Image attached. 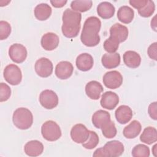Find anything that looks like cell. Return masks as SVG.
Returning a JSON list of instances; mask_svg holds the SVG:
<instances>
[{
  "mask_svg": "<svg viewBox=\"0 0 157 157\" xmlns=\"http://www.w3.org/2000/svg\"><path fill=\"white\" fill-rule=\"evenodd\" d=\"M101 26V20L96 17L91 16L87 18L84 22L80 35V40L86 47H94L100 42L98 34Z\"/></svg>",
  "mask_w": 157,
  "mask_h": 157,
  "instance_id": "cell-1",
  "label": "cell"
},
{
  "mask_svg": "<svg viewBox=\"0 0 157 157\" xmlns=\"http://www.w3.org/2000/svg\"><path fill=\"white\" fill-rule=\"evenodd\" d=\"M82 14L70 9H66L62 17L63 34L67 38H73L78 36L81 25Z\"/></svg>",
  "mask_w": 157,
  "mask_h": 157,
  "instance_id": "cell-2",
  "label": "cell"
},
{
  "mask_svg": "<svg viewBox=\"0 0 157 157\" xmlns=\"http://www.w3.org/2000/svg\"><path fill=\"white\" fill-rule=\"evenodd\" d=\"M12 121L17 128L22 130L27 129L33 124V115L29 109L20 107L13 112Z\"/></svg>",
  "mask_w": 157,
  "mask_h": 157,
  "instance_id": "cell-3",
  "label": "cell"
},
{
  "mask_svg": "<svg viewBox=\"0 0 157 157\" xmlns=\"http://www.w3.org/2000/svg\"><path fill=\"white\" fill-rule=\"evenodd\" d=\"M43 137L50 142L56 141L61 136V131L59 125L54 121L48 120L43 123L41 127Z\"/></svg>",
  "mask_w": 157,
  "mask_h": 157,
  "instance_id": "cell-4",
  "label": "cell"
},
{
  "mask_svg": "<svg viewBox=\"0 0 157 157\" xmlns=\"http://www.w3.org/2000/svg\"><path fill=\"white\" fill-rule=\"evenodd\" d=\"M3 76L6 81L12 85H18L22 79L20 69L13 64H10L6 66L3 71Z\"/></svg>",
  "mask_w": 157,
  "mask_h": 157,
  "instance_id": "cell-5",
  "label": "cell"
},
{
  "mask_svg": "<svg viewBox=\"0 0 157 157\" xmlns=\"http://www.w3.org/2000/svg\"><path fill=\"white\" fill-rule=\"evenodd\" d=\"M39 102L42 107L47 109H52L58 104V97L55 92L51 90H45L39 95Z\"/></svg>",
  "mask_w": 157,
  "mask_h": 157,
  "instance_id": "cell-6",
  "label": "cell"
},
{
  "mask_svg": "<svg viewBox=\"0 0 157 157\" xmlns=\"http://www.w3.org/2000/svg\"><path fill=\"white\" fill-rule=\"evenodd\" d=\"M71 137L77 144H83L86 142L90 136V130L81 123L75 124L71 130Z\"/></svg>",
  "mask_w": 157,
  "mask_h": 157,
  "instance_id": "cell-7",
  "label": "cell"
},
{
  "mask_svg": "<svg viewBox=\"0 0 157 157\" xmlns=\"http://www.w3.org/2000/svg\"><path fill=\"white\" fill-rule=\"evenodd\" d=\"M104 85L110 89H116L123 83V77L120 72L112 71L106 72L102 78Z\"/></svg>",
  "mask_w": 157,
  "mask_h": 157,
  "instance_id": "cell-8",
  "label": "cell"
},
{
  "mask_svg": "<svg viewBox=\"0 0 157 157\" xmlns=\"http://www.w3.org/2000/svg\"><path fill=\"white\" fill-rule=\"evenodd\" d=\"M27 54L26 47L20 44H13L10 46L9 49L10 58L16 63H21L25 61Z\"/></svg>",
  "mask_w": 157,
  "mask_h": 157,
  "instance_id": "cell-9",
  "label": "cell"
},
{
  "mask_svg": "<svg viewBox=\"0 0 157 157\" xmlns=\"http://www.w3.org/2000/svg\"><path fill=\"white\" fill-rule=\"evenodd\" d=\"M36 74L41 77H48L53 72V64L52 61L47 58H40L37 59L34 66Z\"/></svg>",
  "mask_w": 157,
  "mask_h": 157,
  "instance_id": "cell-10",
  "label": "cell"
},
{
  "mask_svg": "<svg viewBox=\"0 0 157 157\" xmlns=\"http://www.w3.org/2000/svg\"><path fill=\"white\" fill-rule=\"evenodd\" d=\"M103 148L107 157H118L121 156L124 151L123 144L116 140L107 142L103 147Z\"/></svg>",
  "mask_w": 157,
  "mask_h": 157,
  "instance_id": "cell-11",
  "label": "cell"
},
{
  "mask_svg": "<svg viewBox=\"0 0 157 157\" xmlns=\"http://www.w3.org/2000/svg\"><path fill=\"white\" fill-rule=\"evenodd\" d=\"M74 71V67L71 63L67 61H63L58 63L55 67V75L61 80H65L69 78Z\"/></svg>",
  "mask_w": 157,
  "mask_h": 157,
  "instance_id": "cell-12",
  "label": "cell"
},
{
  "mask_svg": "<svg viewBox=\"0 0 157 157\" xmlns=\"http://www.w3.org/2000/svg\"><path fill=\"white\" fill-rule=\"evenodd\" d=\"M118 102V96L115 93L110 91L103 93L100 101L101 107L108 110H112L115 108Z\"/></svg>",
  "mask_w": 157,
  "mask_h": 157,
  "instance_id": "cell-13",
  "label": "cell"
},
{
  "mask_svg": "<svg viewBox=\"0 0 157 157\" xmlns=\"http://www.w3.org/2000/svg\"><path fill=\"white\" fill-rule=\"evenodd\" d=\"M59 37L53 33H47L44 34L40 40V44L42 48L47 51L55 49L59 44Z\"/></svg>",
  "mask_w": 157,
  "mask_h": 157,
  "instance_id": "cell-14",
  "label": "cell"
},
{
  "mask_svg": "<svg viewBox=\"0 0 157 157\" xmlns=\"http://www.w3.org/2000/svg\"><path fill=\"white\" fill-rule=\"evenodd\" d=\"M128 33V28L120 23H115L110 28V36L117 39L120 43L127 39Z\"/></svg>",
  "mask_w": 157,
  "mask_h": 157,
  "instance_id": "cell-15",
  "label": "cell"
},
{
  "mask_svg": "<svg viewBox=\"0 0 157 157\" xmlns=\"http://www.w3.org/2000/svg\"><path fill=\"white\" fill-rule=\"evenodd\" d=\"M104 91L102 85L96 80H92L86 83L85 93L91 99L98 100L100 98L101 93Z\"/></svg>",
  "mask_w": 157,
  "mask_h": 157,
  "instance_id": "cell-16",
  "label": "cell"
},
{
  "mask_svg": "<svg viewBox=\"0 0 157 157\" xmlns=\"http://www.w3.org/2000/svg\"><path fill=\"white\" fill-rule=\"evenodd\" d=\"M75 64L77 67L82 71L90 70L94 64V60L92 56L87 53L80 54L76 58Z\"/></svg>",
  "mask_w": 157,
  "mask_h": 157,
  "instance_id": "cell-17",
  "label": "cell"
},
{
  "mask_svg": "<svg viewBox=\"0 0 157 157\" xmlns=\"http://www.w3.org/2000/svg\"><path fill=\"white\" fill-rule=\"evenodd\" d=\"M115 115L117 121L120 124H126L128 123L132 117V109L126 105L119 106L115 112Z\"/></svg>",
  "mask_w": 157,
  "mask_h": 157,
  "instance_id": "cell-18",
  "label": "cell"
},
{
  "mask_svg": "<svg viewBox=\"0 0 157 157\" xmlns=\"http://www.w3.org/2000/svg\"><path fill=\"white\" fill-rule=\"evenodd\" d=\"M110 113L103 110H98L92 116L93 124L98 129H101L110 121Z\"/></svg>",
  "mask_w": 157,
  "mask_h": 157,
  "instance_id": "cell-19",
  "label": "cell"
},
{
  "mask_svg": "<svg viewBox=\"0 0 157 157\" xmlns=\"http://www.w3.org/2000/svg\"><path fill=\"white\" fill-rule=\"evenodd\" d=\"M24 151L28 156H38L42 153L44 151V145L39 140H30L25 145Z\"/></svg>",
  "mask_w": 157,
  "mask_h": 157,
  "instance_id": "cell-20",
  "label": "cell"
},
{
  "mask_svg": "<svg viewBox=\"0 0 157 157\" xmlns=\"http://www.w3.org/2000/svg\"><path fill=\"white\" fill-rule=\"evenodd\" d=\"M125 65L130 68H137L141 63V57L138 53L132 50L126 51L123 56Z\"/></svg>",
  "mask_w": 157,
  "mask_h": 157,
  "instance_id": "cell-21",
  "label": "cell"
},
{
  "mask_svg": "<svg viewBox=\"0 0 157 157\" xmlns=\"http://www.w3.org/2000/svg\"><path fill=\"white\" fill-rule=\"evenodd\" d=\"M120 55L118 53H105L102 56L101 63L107 69H113L120 64Z\"/></svg>",
  "mask_w": 157,
  "mask_h": 157,
  "instance_id": "cell-22",
  "label": "cell"
},
{
  "mask_svg": "<svg viewBox=\"0 0 157 157\" xmlns=\"http://www.w3.org/2000/svg\"><path fill=\"white\" fill-rule=\"evenodd\" d=\"M115 9L110 2L103 1L99 4L97 7L98 15L103 19H109L112 17L115 13Z\"/></svg>",
  "mask_w": 157,
  "mask_h": 157,
  "instance_id": "cell-23",
  "label": "cell"
},
{
  "mask_svg": "<svg viewBox=\"0 0 157 157\" xmlns=\"http://www.w3.org/2000/svg\"><path fill=\"white\" fill-rule=\"evenodd\" d=\"M141 129L140 123L137 120H133L128 126L124 127L123 134L127 139H134L140 134Z\"/></svg>",
  "mask_w": 157,
  "mask_h": 157,
  "instance_id": "cell-24",
  "label": "cell"
},
{
  "mask_svg": "<svg viewBox=\"0 0 157 157\" xmlns=\"http://www.w3.org/2000/svg\"><path fill=\"white\" fill-rule=\"evenodd\" d=\"M52 12L51 7L46 3H41L37 5L34 10L35 17L40 21L47 20L50 17Z\"/></svg>",
  "mask_w": 157,
  "mask_h": 157,
  "instance_id": "cell-25",
  "label": "cell"
},
{
  "mask_svg": "<svg viewBox=\"0 0 157 157\" xmlns=\"http://www.w3.org/2000/svg\"><path fill=\"white\" fill-rule=\"evenodd\" d=\"M134 17V10L128 6H123L118 10L117 18L120 21L123 23L128 24L131 23Z\"/></svg>",
  "mask_w": 157,
  "mask_h": 157,
  "instance_id": "cell-26",
  "label": "cell"
},
{
  "mask_svg": "<svg viewBox=\"0 0 157 157\" xmlns=\"http://www.w3.org/2000/svg\"><path fill=\"white\" fill-rule=\"evenodd\" d=\"M140 140L142 142L151 145L157 140V131L155 128L148 126L145 128L140 136Z\"/></svg>",
  "mask_w": 157,
  "mask_h": 157,
  "instance_id": "cell-27",
  "label": "cell"
},
{
  "mask_svg": "<svg viewBox=\"0 0 157 157\" xmlns=\"http://www.w3.org/2000/svg\"><path fill=\"white\" fill-rule=\"evenodd\" d=\"M93 5L92 1L90 0H78L73 1L71 3V7L76 12H84L90 10Z\"/></svg>",
  "mask_w": 157,
  "mask_h": 157,
  "instance_id": "cell-28",
  "label": "cell"
},
{
  "mask_svg": "<svg viewBox=\"0 0 157 157\" xmlns=\"http://www.w3.org/2000/svg\"><path fill=\"white\" fill-rule=\"evenodd\" d=\"M132 156L134 157H148L150 149L145 145L137 144L132 150Z\"/></svg>",
  "mask_w": 157,
  "mask_h": 157,
  "instance_id": "cell-29",
  "label": "cell"
},
{
  "mask_svg": "<svg viewBox=\"0 0 157 157\" xmlns=\"http://www.w3.org/2000/svg\"><path fill=\"white\" fill-rule=\"evenodd\" d=\"M103 136L107 139H112L117 135V128L115 123L112 121H110L104 126L101 128Z\"/></svg>",
  "mask_w": 157,
  "mask_h": 157,
  "instance_id": "cell-30",
  "label": "cell"
},
{
  "mask_svg": "<svg viewBox=\"0 0 157 157\" xmlns=\"http://www.w3.org/2000/svg\"><path fill=\"white\" fill-rule=\"evenodd\" d=\"M99 139L98 135L93 131H90V136L88 140L82 144V146L88 150H91L95 148L99 144Z\"/></svg>",
  "mask_w": 157,
  "mask_h": 157,
  "instance_id": "cell-31",
  "label": "cell"
},
{
  "mask_svg": "<svg viewBox=\"0 0 157 157\" xmlns=\"http://www.w3.org/2000/svg\"><path fill=\"white\" fill-rule=\"evenodd\" d=\"M120 42L115 38L110 36L106 39L103 44L104 50L109 53H115L118 48Z\"/></svg>",
  "mask_w": 157,
  "mask_h": 157,
  "instance_id": "cell-32",
  "label": "cell"
},
{
  "mask_svg": "<svg viewBox=\"0 0 157 157\" xmlns=\"http://www.w3.org/2000/svg\"><path fill=\"white\" fill-rule=\"evenodd\" d=\"M155 5L153 1L148 0L146 5L142 7L141 9L138 10L139 14L145 18H147L150 17L155 12Z\"/></svg>",
  "mask_w": 157,
  "mask_h": 157,
  "instance_id": "cell-33",
  "label": "cell"
},
{
  "mask_svg": "<svg viewBox=\"0 0 157 157\" xmlns=\"http://www.w3.org/2000/svg\"><path fill=\"white\" fill-rule=\"evenodd\" d=\"M11 33L10 25L6 21H0V39H6Z\"/></svg>",
  "mask_w": 157,
  "mask_h": 157,
  "instance_id": "cell-34",
  "label": "cell"
},
{
  "mask_svg": "<svg viewBox=\"0 0 157 157\" xmlns=\"http://www.w3.org/2000/svg\"><path fill=\"white\" fill-rule=\"evenodd\" d=\"M11 95V90L8 85L4 83H0V102L7 101Z\"/></svg>",
  "mask_w": 157,
  "mask_h": 157,
  "instance_id": "cell-35",
  "label": "cell"
},
{
  "mask_svg": "<svg viewBox=\"0 0 157 157\" xmlns=\"http://www.w3.org/2000/svg\"><path fill=\"white\" fill-rule=\"evenodd\" d=\"M156 50H157V43L154 42L151 44L148 48L147 50V53L148 56L155 61H156Z\"/></svg>",
  "mask_w": 157,
  "mask_h": 157,
  "instance_id": "cell-36",
  "label": "cell"
},
{
  "mask_svg": "<svg viewBox=\"0 0 157 157\" xmlns=\"http://www.w3.org/2000/svg\"><path fill=\"white\" fill-rule=\"evenodd\" d=\"M156 108H157V102H153L149 105L148 109V112L150 117L154 120H156L157 119Z\"/></svg>",
  "mask_w": 157,
  "mask_h": 157,
  "instance_id": "cell-37",
  "label": "cell"
},
{
  "mask_svg": "<svg viewBox=\"0 0 157 157\" xmlns=\"http://www.w3.org/2000/svg\"><path fill=\"white\" fill-rule=\"evenodd\" d=\"M148 0H130L129 4L135 9L137 10L141 9L147 3Z\"/></svg>",
  "mask_w": 157,
  "mask_h": 157,
  "instance_id": "cell-38",
  "label": "cell"
},
{
  "mask_svg": "<svg viewBox=\"0 0 157 157\" xmlns=\"http://www.w3.org/2000/svg\"><path fill=\"white\" fill-rule=\"evenodd\" d=\"M50 3L54 7L61 8L67 3V1H64V0H53L52 1V0L50 1Z\"/></svg>",
  "mask_w": 157,
  "mask_h": 157,
  "instance_id": "cell-39",
  "label": "cell"
},
{
  "mask_svg": "<svg viewBox=\"0 0 157 157\" xmlns=\"http://www.w3.org/2000/svg\"><path fill=\"white\" fill-rule=\"evenodd\" d=\"M93 156H105V157H107L106 153H105L103 147L99 148L96 149L94 151Z\"/></svg>",
  "mask_w": 157,
  "mask_h": 157,
  "instance_id": "cell-40",
  "label": "cell"
},
{
  "mask_svg": "<svg viewBox=\"0 0 157 157\" xmlns=\"http://www.w3.org/2000/svg\"><path fill=\"white\" fill-rule=\"evenodd\" d=\"M156 147H157V145L155 144L153 147V148H152V152H153V154L155 156H156V152H157V150H156Z\"/></svg>",
  "mask_w": 157,
  "mask_h": 157,
  "instance_id": "cell-41",
  "label": "cell"
}]
</instances>
